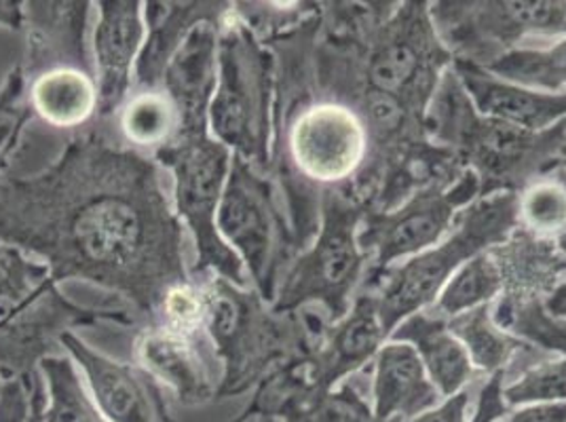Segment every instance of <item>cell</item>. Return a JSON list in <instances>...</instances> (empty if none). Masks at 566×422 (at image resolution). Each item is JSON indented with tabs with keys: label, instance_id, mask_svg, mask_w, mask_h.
<instances>
[{
	"label": "cell",
	"instance_id": "cell-1",
	"mask_svg": "<svg viewBox=\"0 0 566 422\" xmlns=\"http://www.w3.org/2000/svg\"><path fill=\"white\" fill-rule=\"evenodd\" d=\"M94 127L43 171L0 182V243L41 259L53 282L94 283L159 321L167 294L190 282L187 236L164 167Z\"/></svg>",
	"mask_w": 566,
	"mask_h": 422
},
{
	"label": "cell",
	"instance_id": "cell-2",
	"mask_svg": "<svg viewBox=\"0 0 566 422\" xmlns=\"http://www.w3.org/2000/svg\"><path fill=\"white\" fill-rule=\"evenodd\" d=\"M192 277L203 287L206 329L224 368L216 399L256 391L264 378L307 361L328 336V313L315 315L308 306L275 313L254 287H239L212 273Z\"/></svg>",
	"mask_w": 566,
	"mask_h": 422
},
{
	"label": "cell",
	"instance_id": "cell-3",
	"mask_svg": "<svg viewBox=\"0 0 566 422\" xmlns=\"http://www.w3.org/2000/svg\"><path fill=\"white\" fill-rule=\"evenodd\" d=\"M132 306H83L69 300L48 264L0 243V372L30 376L62 351V338L76 328H134Z\"/></svg>",
	"mask_w": 566,
	"mask_h": 422
},
{
	"label": "cell",
	"instance_id": "cell-4",
	"mask_svg": "<svg viewBox=\"0 0 566 422\" xmlns=\"http://www.w3.org/2000/svg\"><path fill=\"white\" fill-rule=\"evenodd\" d=\"M275 120V57L231 13L218 36V85L210 134L235 157L271 173Z\"/></svg>",
	"mask_w": 566,
	"mask_h": 422
},
{
	"label": "cell",
	"instance_id": "cell-5",
	"mask_svg": "<svg viewBox=\"0 0 566 422\" xmlns=\"http://www.w3.org/2000/svg\"><path fill=\"white\" fill-rule=\"evenodd\" d=\"M518 226V199L512 190H495L459 213L454 231L423 254L382 273L377 305L387 336L406 317L436 303L450 277L473 256L503 243Z\"/></svg>",
	"mask_w": 566,
	"mask_h": 422
},
{
	"label": "cell",
	"instance_id": "cell-6",
	"mask_svg": "<svg viewBox=\"0 0 566 422\" xmlns=\"http://www.w3.org/2000/svg\"><path fill=\"white\" fill-rule=\"evenodd\" d=\"M216 222L220 236L243 262L252 287L273 305L301 250L275 178L233 155Z\"/></svg>",
	"mask_w": 566,
	"mask_h": 422
},
{
	"label": "cell",
	"instance_id": "cell-7",
	"mask_svg": "<svg viewBox=\"0 0 566 422\" xmlns=\"http://www.w3.org/2000/svg\"><path fill=\"white\" fill-rule=\"evenodd\" d=\"M153 159L174 176V210L189 229L197 260L190 275H218L239 287H248L241 259L218 233V208L231 171L233 152L212 134L178 136Z\"/></svg>",
	"mask_w": 566,
	"mask_h": 422
},
{
	"label": "cell",
	"instance_id": "cell-8",
	"mask_svg": "<svg viewBox=\"0 0 566 422\" xmlns=\"http://www.w3.org/2000/svg\"><path fill=\"white\" fill-rule=\"evenodd\" d=\"M359 224L361 211L345 194L334 188L322 190L317 235L285 271L271 305L275 313L317 305L334 324L349 313L352 294L368 259L357 241Z\"/></svg>",
	"mask_w": 566,
	"mask_h": 422
},
{
	"label": "cell",
	"instance_id": "cell-9",
	"mask_svg": "<svg viewBox=\"0 0 566 422\" xmlns=\"http://www.w3.org/2000/svg\"><path fill=\"white\" fill-rule=\"evenodd\" d=\"M449 62L431 11L423 2H410L380 30L368 55V81L373 92L398 99L410 113H423Z\"/></svg>",
	"mask_w": 566,
	"mask_h": 422
},
{
	"label": "cell",
	"instance_id": "cell-10",
	"mask_svg": "<svg viewBox=\"0 0 566 422\" xmlns=\"http://www.w3.org/2000/svg\"><path fill=\"white\" fill-rule=\"evenodd\" d=\"M480 192V178L470 169L452 187L424 188L394 211H373L364 218V226L359 224V247L366 256L373 254L375 266L385 273L394 262L438 245Z\"/></svg>",
	"mask_w": 566,
	"mask_h": 422
},
{
	"label": "cell",
	"instance_id": "cell-11",
	"mask_svg": "<svg viewBox=\"0 0 566 422\" xmlns=\"http://www.w3.org/2000/svg\"><path fill=\"white\" fill-rule=\"evenodd\" d=\"M134 351L142 368L169 387L180 403L203 405L216 399L224 368L208 329L142 326Z\"/></svg>",
	"mask_w": 566,
	"mask_h": 422
},
{
	"label": "cell",
	"instance_id": "cell-12",
	"mask_svg": "<svg viewBox=\"0 0 566 422\" xmlns=\"http://www.w3.org/2000/svg\"><path fill=\"white\" fill-rule=\"evenodd\" d=\"M62 349L87 376L95 403L108 422H176L166 384L140 363L117 361L95 351L74 331L62 338Z\"/></svg>",
	"mask_w": 566,
	"mask_h": 422
},
{
	"label": "cell",
	"instance_id": "cell-13",
	"mask_svg": "<svg viewBox=\"0 0 566 422\" xmlns=\"http://www.w3.org/2000/svg\"><path fill=\"white\" fill-rule=\"evenodd\" d=\"M436 4L431 20L461 48L475 41L512 45L526 34H566V4L560 2H463Z\"/></svg>",
	"mask_w": 566,
	"mask_h": 422
},
{
	"label": "cell",
	"instance_id": "cell-14",
	"mask_svg": "<svg viewBox=\"0 0 566 422\" xmlns=\"http://www.w3.org/2000/svg\"><path fill=\"white\" fill-rule=\"evenodd\" d=\"M94 30V66L97 83V118L117 117L132 94L134 68L140 55L146 25L138 0H102Z\"/></svg>",
	"mask_w": 566,
	"mask_h": 422
},
{
	"label": "cell",
	"instance_id": "cell-15",
	"mask_svg": "<svg viewBox=\"0 0 566 422\" xmlns=\"http://www.w3.org/2000/svg\"><path fill=\"white\" fill-rule=\"evenodd\" d=\"M92 2H24L25 81L51 68H81L94 72L87 30Z\"/></svg>",
	"mask_w": 566,
	"mask_h": 422
},
{
	"label": "cell",
	"instance_id": "cell-16",
	"mask_svg": "<svg viewBox=\"0 0 566 422\" xmlns=\"http://www.w3.org/2000/svg\"><path fill=\"white\" fill-rule=\"evenodd\" d=\"M387 338L375 294H361L349 313L331 326L324 345L301 361V372L311 389L331 391L373 361Z\"/></svg>",
	"mask_w": 566,
	"mask_h": 422
},
{
	"label": "cell",
	"instance_id": "cell-17",
	"mask_svg": "<svg viewBox=\"0 0 566 422\" xmlns=\"http://www.w3.org/2000/svg\"><path fill=\"white\" fill-rule=\"evenodd\" d=\"M452 71L480 117L491 118L528 134H545L566 118V92H533L501 81L482 66L465 60H457Z\"/></svg>",
	"mask_w": 566,
	"mask_h": 422
},
{
	"label": "cell",
	"instance_id": "cell-18",
	"mask_svg": "<svg viewBox=\"0 0 566 422\" xmlns=\"http://www.w3.org/2000/svg\"><path fill=\"white\" fill-rule=\"evenodd\" d=\"M220 25H197L167 66L161 89L180 118L178 136L210 131V106L218 85V36Z\"/></svg>",
	"mask_w": 566,
	"mask_h": 422
},
{
	"label": "cell",
	"instance_id": "cell-19",
	"mask_svg": "<svg viewBox=\"0 0 566 422\" xmlns=\"http://www.w3.org/2000/svg\"><path fill=\"white\" fill-rule=\"evenodd\" d=\"M233 2H144L146 36L134 68L132 92L161 89L167 66L197 25L222 24Z\"/></svg>",
	"mask_w": 566,
	"mask_h": 422
},
{
	"label": "cell",
	"instance_id": "cell-20",
	"mask_svg": "<svg viewBox=\"0 0 566 422\" xmlns=\"http://www.w3.org/2000/svg\"><path fill=\"white\" fill-rule=\"evenodd\" d=\"M417 351L406 342H385L373 359L370 405L380 422H410L442 401Z\"/></svg>",
	"mask_w": 566,
	"mask_h": 422
},
{
	"label": "cell",
	"instance_id": "cell-21",
	"mask_svg": "<svg viewBox=\"0 0 566 422\" xmlns=\"http://www.w3.org/2000/svg\"><path fill=\"white\" fill-rule=\"evenodd\" d=\"M389 340L406 342L417 351L427 376L444 399L465 391L475 376L472 359L450 331L449 321L429 310L406 317L389 334Z\"/></svg>",
	"mask_w": 566,
	"mask_h": 422
},
{
	"label": "cell",
	"instance_id": "cell-22",
	"mask_svg": "<svg viewBox=\"0 0 566 422\" xmlns=\"http://www.w3.org/2000/svg\"><path fill=\"white\" fill-rule=\"evenodd\" d=\"M28 106L34 117L55 129H76L97 115V83L94 72L51 68L25 81Z\"/></svg>",
	"mask_w": 566,
	"mask_h": 422
},
{
	"label": "cell",
	"instance_id": "cell-23",
	"mask_svg": "<svg viewBox=\"0 0 566 422\" xmlns=\"http://www.w3.org/2000/svg\"><path fill=\"white\" fill-rule=\"evenodd\" d=\"M117 118L123 140L150 157L176 140L180 131L178 110L164 89L132 92Z\"/></svg>",
	"mask_w": 566,
	"mask_h": 422
},
{
	"label": "cell",
	"instance_id": "cell-24",
	"mask_svg": "<svg viewBox=\"0 0 566 422\" xmlns=\"http://www.w3.org/2000/svg\"><path fill=\"white\" fill-rule=\"evenodd\" d=\"M484 71L496 78L542 94L566 92V36L549 48L510 49L493 57Z\"/></svg>",
	"mask_w": 566,
	"mask_h": 422
},
{
	"label": "cell",
	"instance_id": "cell-25",
	"mask_svg": "<svg viewBox=\"0 0 566 422\" xmlns=\"http://www.w3.org/2000/svg\"><path fill=\"white\" fill-rule=\"evenodd\" d=\"M449 328L472 359L473 368L489 376L503 374V368L516 352L528 349L516 336L499 326L491 305L478 306L452 317Z\"/></svg>",
	"mask_w": 566,
	"mask_h": 422
},
{
	"label": "cell",
	"instance_id": "cell-26",
	"mask_svg": "<svg viewBox=\"0 0 566 422\" xmlns=\"http://www.w3.org/2000/svg\"><path fill=\"white\" fill-rule=\"evenodd\" d=\"M39 372L45 382L49 403L45 405V422H108L90 398L76 363L66 355H51L39 363Z\"/></svg>",
	"mask_w": 566,
	"mask_h": 422
},
{
	"label": "cell",
	"instance_id": "cell-27",
	"mask_svg": "<svg viewBox=\"0 0 566 422\" xmlns=\"http://www.w3.org/2000/svg\"><path fill=\"white\" fill-rule=\"evenodd\" d=\"M501 287H503V277H501L499 264L493 256L482 252L472 260H468L450 277V282L442 287L429 313L450 321L461 313H468L478 306L491 305L493 298L501 292Z\"/></svg>",
	"mask_w": 566,
	"mask_h": 422
},
{
	"label": "cell",
	"instance_id": "cell-28",
	"mask_svg": "<svg viewBox=\"0 0 566 422\" xmlns=\"http://www.w3.org/2000/svg\"><path fill=\"white\" fill-rule=\"evenodd\" d=\"M518 199V224L539 236H558L566 231V173L533 178Z\"/></svg>",
	"mask_w": 566,
	"mask_h": 422
},
{
	"label": "cell",
	"instance_id": "cell-29",
	"mask_svg": "<svg viewBox=\"0 0 566 422\" xmlns=\"http://www.w3.org/2000/svg\"><path fill=\"white\" fill-rule=\"evenodd\" d=\"M503 399L507 408L566 403V357L545 359L531 366L518 378L503 380Z\"/></svg>",
	"mask_w": 566,
	"mask_h": 422
},
{
	"label": "cell",
	"instance_id": "cell-30",
	"mask_svg": "<svg viewBox=\"0 0 566 422\" xmlns=\"http://www.w3.org/2000/svg\"><path fill=\"white\" fill-rule=\"evenodd\" d=\"M32 117L25 95V76L22 66L18 64L7 74L4 83L0 85V182L7 163L20 144L24 134L25 123Z\"/></svg>",
	"mask_w": 566,
	"mask_h": 422
},
{
	"label": "cell",
	"instance_id": "cell-31",
	"mask_svg": "<svg viewBox=\"0 0 566 422\" xmlns=\"http://www.w3.org/2000/svg\"><path fill=\"white\" fill-rule=\"evenodd\" d=\"M512 326L522 331L526 338L539 342L543 349L560 352L566 357V329L563 321L552 319L539 306H526L516 313Z\"/></svg>",
	"mask_w": 566,
	"mask_h": 422
},
{
	"label": "cell",
	"instance_id": "cell-32",
	"mask_svg": "<svg viewBox=\"0 0 566 422\" xmlns=\"http://www.w3.org/2000/svg\"><path fill=\"white\" fill-rule=\"evenodd\" d=\"M32 374L0 380V422H28Z\"/></svg>",
	"mask_w": 566,
	"mask_h": 422
},
{
	"label": "cell",
	"instance_id": "cell-33",
	"mask_svg": "<svg viewBox=\"0 0 566 422\" xmlns=\"http://www.w3.org/2000/svg\"><path fill=\"white\" fill-rule=\"evenodd\" d=\"M510 412L505 399H503V374L491 376L478 398H475V405H473L472 416L468 422H496L503 419Z\"/></svg>",
	"mask_w": 566,
	"mask_h": 422
},
{
	"label": "cell",
	"instance_id": "cell-34",
	"mask_svg": "<svg viewBox=\"0 0 566 422\" xmlns=\"http://www.w3.org/2000/svg\"><path fill=\"white\" fill-rule=\"evenodd\" d=\"M472 410V391L465 389L452 398L442 399L433 410L410 422H468Z\"/></svg>",
	"mask_w": 566,
	"mask_h": 422
},
{
	"label": "cell",
	"instance_id": "cell-35",
	"mask_svg": "<svg viewBox=\"0 0 566 422\" xmlns=\"http://www.w3.org/2000/svg\"><path fill=\"white\" fill-rule=\"evenodd\" d=\"M496 422H566V403L522 405Z\"/></svg>",
	"mask_w": 566,
	"mask_h": 422
},
{
	"label": "cell",
	"instance_id": "cell-36",
	"mask_svg": "<svg viewBox=\"0 0 566 422\" xmlns=\"http://www.w3.org/2000/svg\"><path fill=\"white\" fill-rule=\"evenodd\" d=\"M45 405H48V393L45 382L41 372L32 374V393H30V414L28 422H45Z\"/></svg>",
	"mask_w": 566,
	"mask_h": 422
},
{
	"label": "cell",
	"instance_id": "cell-37",
	"mask_svg": "<svg viewBox=\"0 0 566 422\" xmlns=\"http://www.w3.org/2000/svg\"><path fill=\"white\" fill-rule=\"evenodd\" d=\"M24 2L0 0V25L13 32H24Z\"/></svg>",
	"mask_w": 566,
	"mask_h": 422
},
{
	"label": "cell",
	"instance_id": "cell-38",
	"mask_svg": "<svg viewBox=\"0 0 566 422\" xmlns=\"http://www.w3.org/2000/svg\"><path fill=\"white\" fill-rule=\"evenodd\" d=\"M543 310H545L552 319L566 321V282L560 283V285L552 292V296L545 300Z\"/></svg>",
	"mask_w": 566,
	"mask_h": 422
},
{
	"label": "cell",
	"instance_id": "cell-39",
	"mask_svg": "<svg viewBox=\"0 0 566 422\" xmlns=\"http://www.w3.org/2000/svg\"><path fill=\"white\" fill-rule=\"evenodd\" d=\"M556 163L566 165V118L558 125V148H556Z\"/></svg>",
	"mask_w": 566,
	"mask_h": 422
},
{
	"label": "cell",
	"instance_id": "cell-40",
	"mask_svg": "<svg viewBox=\"0 0 566 422\" xmlns=\"http://www.w3.org/2000/svg\"><path fill=\"white\" fill-rule=\"evenodd\" d=\"M241 422H282L280 419H275V416H266V414H259V416H252V419H245V421Z\"/></svg>",
	"mask_w": 566,
	"mask_h": 422
},
{
	"label": "cell",
	"instance_id": "cell-41",
	"mask_svg": "<svg viewBox=\"0 0 566 422\" xmlns=\"http://www.w3.org/2000/svg\"><path fill=\"white\" fill-rule=\"evenodd\" d=\"M556 243H558V250H560V252H563V254H565V259H566V231L565 233H563V235L558 236V239H556Z\"/></svg>",
	"mask_w": 566,
	"mask_h": 422
},
{
	"label": "cell",
	"instance_id": "cell-42",
	"mask_svg": "<svg viewBox=\"0 0 566 422\" xmlns=\"http://www.w3.org/2000/svg\"><path fill=\"white\" fill-rule=\"evenodd\" d=\"M2 378H4V374H2V372H0V380H2Z\"/></svg>",
	"mask_w": 566,
	"mask_h": 422
}]
</instances>
